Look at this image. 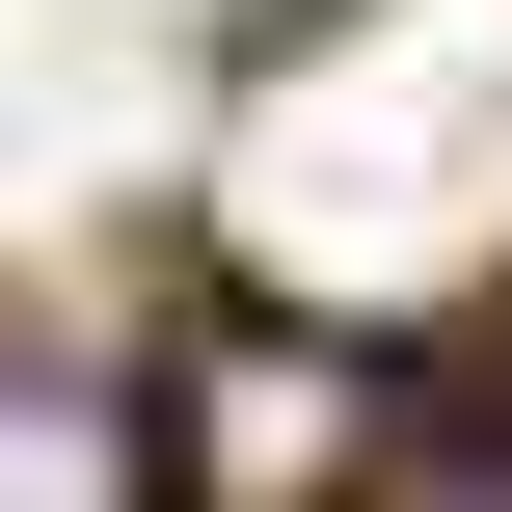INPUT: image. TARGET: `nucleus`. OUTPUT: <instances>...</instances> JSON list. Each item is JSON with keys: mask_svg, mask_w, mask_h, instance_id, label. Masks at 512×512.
<instances>
[]
</instances>
